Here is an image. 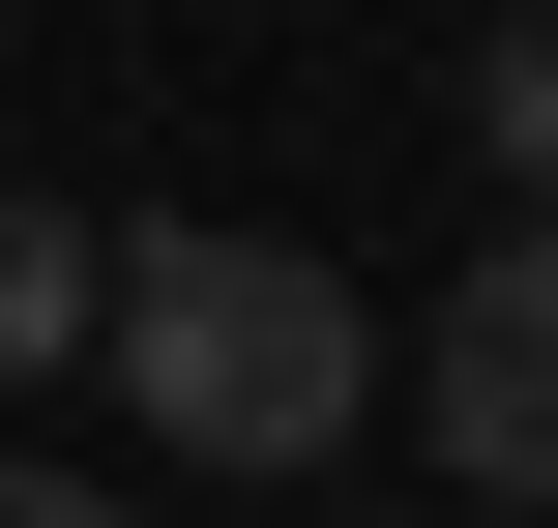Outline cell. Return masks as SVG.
Listing matches in <instances>:
<instances>
[{"mask_svg":"<svg viewBox=\"0 0 558 528\" xmlns=\"http://www.w3.org/2000/svg\"><path fill=\"white\" fill-rule=\"evenodd\" d=\"M412 412H441V470H471V500H558V382H530V353H471V323H441V353H412Z\"/></svg>","mask_w":558,"mask_h":528,"instance_id":"7a4b0ae2","label":"cell"},{"mask_svg":"<svg viewBox=\"0 0 558 528\" xmlns=\"http://www.w3.org/2000/svg\"><path fill=\"white\" fill-rule=\"evenodd\" d=\"M88 353H118V412H147L177 470H324V441L383 412V323H353V265H294V235H118V265H88Z\"/></svg>","mask_w":558,"mask_h":528,"instance_id":"6da1fadb","label":"cell"},{"mask_svg":"<svg viewBox=\"0 0 558 528\" xmlns=\"http://www.w3.org/2000/svg\"><path fill=\"white\" fill-rule=\"evenodd\" d=\"M0 528H118V500H88V470H29V441H0Z\"/></svg>","mask_w":558,"mask_h":528,"instance_id":"8992f818","label":"cell"},{"mask_svg":"<svg viewBox=\"0 0 558 528\" xmlns=\"http://www.w3.org/2000/svg\"><path fill=\"white\" fill-rule=\"evenodd\" d=\"M441 323H471V353H530V382H558V206L500 235V265H471V294H441Z\"/></svg>","mask_w":558,"mask_h":528,"instance_id":"5b68a950","label":"cell"},{"mask_svg":"<svg viewBox=\"0 0 558 528\" xmlns=\"http://www.w3.org/2000/svg\"><path fill=\"white\" fill-rule=\"evenodd\" d=\"M88 265H118V235H88V206H29V176H0V412H29V382H59V353H88Z\"/></svg>","mask_w":558,"mask_h":528,"instance_id":"3957f363","label":"cell"},{"mask_svg":"<svg viewBox=\"0 0 558 528\" xmlns=\"http://www.w3.org/2000/svg\"><path fill=\"white\" fill-rule=\"evenodd\" d=\"M471 147H500V176L558 206V0H530V29H471Z\"/></svg>","mask_w":558,"mask_h":528,"instance_id":"277c9868","label":"cell"},{"mask_svg":"<svg viewBox=\"0 0 558 528\" xmlns=\"http://www.w3.org/2000/svg\"><path fill=\"white\" fill-rule=\"evenodd\" d=\"M530 528H558V500H530Z\"/></svg>","mask_w":558,"mask_h":528,"instance_id":"52a82bcc","label":"cell"}]
</instances>
